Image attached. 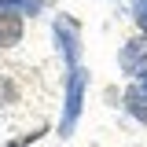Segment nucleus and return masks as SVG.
Here are the masks:
<instances>
[{"instance_id":"obj_1","label":"nucleus","mask_w":147,"mask_h":147,"mask_svg":"<svg viewBox=\"0 0 147 147\" xmlns=\"http://www.w3.org/2000/svg\"><path fill=\"white\" fill-rule=\"evenodd\" d=\"M85 88H88V70L74 66L70 77H66V103H63V118H59V136H70L77 129V118L85 107Z\"/></svg>"},{"instance_id":"obj_2","label":"nucleus","mask_w":147,"mask_h":147,"mask_svg":"<svg viewBox=\"0 0 147 147\" xmlns=\"http://www.w3.org/2000/svg\"><path fill=\"white\" fill-rule=\"evenodd\" d=\"M52 30H55V48H59V55H63V63L74 70L77 59H81V33H77V22H74L70 15H59Z\"/></svg>"},{"instance_id":"obj_3","label":"nucleus","mask_w":147,"mask_h":147,"mask_svg":"<svg viewBox=\"0 0 147 147\" xmlns=\"http://www.w3.org/2000/svg\"><path fill=\"white\" fill-rule=\"evenodd\" d=\"M118 66H121V74H129V77H147V37L144 33L121 44Z\"/></svg>"},{"instance_id":"obj_4","label":"nucleus","mask_w":147,"mask_h":147,"mask_svg":"<svg viewBox=\"0 0 147 147\" xmlns=\"http://www.w3.org/2000/svg\"><path fill=\"white\" fill-rule=\"evenodd\" d=\"M22 40V15L0 11V48H15Z\"/></svg>"},{"instance_id":"obj_5","label":"nucleus","mask_w":147,"mask_h":147,"mask_svg":"<svg viewBox=\"0 0 147 147\" xmlns=\"http://www.w3.org/2000/svg\"><path fill=\"white\" fill-rule=\"evenodd\" d=\"M121 103H125V110L136 118V121L147 125V92H140V85H132V88L121 96Z\"/></svg>"},{"instance_id":"obj_6","label":"nucleus","mask_w":147,"mask_h":147,"mask_svg":"<svg viewBox=\"0 0 147 147\" xmlns=\"http://www.w3.org/2000/svg\"><path fill=\"white\" fill-rule=\"evenodd\" d=\"M44 0H0V11H11V15H40Z\"/></svg>"},{"instance_id":"obj_7","label":"nucleus","mask_w":147,"mask_h":147,"mask_svg":"<svg viewBox=\"0 0 147 147\" xmlns=\"http://www.w3.org/2000/svg\"><path fill=\"white\" fill-rule=\"evenodd\" d=\"M129 15H132L136 26H140V33L147 37V0H132V11H129Z\"/></svg>"},{"instance_id":"obj_8","label":"nucleus","mask_w":147,"mask_h":147,"mask_svg":"<svg viewBox=\"0 0 147 147\" xmlns=\"http://www.w3.org/2000/svg\"><path fill=\"white\" fill-rule=\"evenodd\" d=\"M140 92H147V77H140Z\"/></svg>"},{"instance_id":"obj_9","label":"nucleus","mask_w":147,"mask_h":147,"mask_svg":"<svg viewBox=\"0 0 147 147\" xmlns=\"http://www.w3.org/2000/svg\"><path fill=\"white\" fill-rule=\"evenodd\" d=\"M11 147H26V144H11Z\"/></svg>"}]
</instances>
